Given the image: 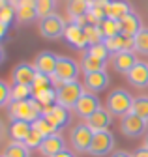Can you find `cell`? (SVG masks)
<instances>
[{"label":"cell","instance_id":"1","mask_svg":"<svg viewBox=\"0 0 148 157\" xmlns=\"http://www.w3.org/2000/svg\"><path fill=\"white\" fill-rule=\"evenodd\" d=\"M10 109V118L13 120H25V122H36L40 116H43V107L38 103L36 97H30V99L25 101H10L8 105Z\"/></svg>","mask_w":148,"mask_h":157},{"label":"cell","instance_id":"2","mask_svg":"<svg viewBox=\"0 0 148 157\" xmlns=\"http://www.w3.org/2000/svg\"><path fill=\"white\" fill-rule=\"evenodd\" d=\"M133 99H135V97L129 94L127 90H124V88H115L113 92L109 94V97H107V107H105V109L113 114V116L124 118V116H127L129 112H131Z\"/></svg>","mask_w":148,"mask_h":157},{"label":"cell","instance_id":"3","mask_svg":"<svg viewBox=\"0 0 148 157\" xmlns=\"http://www.w3.org/2000/svg\"><path fill=\"white\" fill-rule=\"evenodd\" d=\"M79 67L77 62L73 58H68V56H58V64H56V69L53 73V86L56 88L64 82H71V81H77L79 78Z\"/></svg>","mask_w":148,"mask_h":157},{"label":"cell","instance_id":"4","mask_svg":"<svg viewBox=\"0 0 148 157\" xmlns=\"http://www.w3.org/2000/svg\"><path fill=\"white\" fill-rule=\"evenodd\" d=\"M84 94V84L79 81H71L56 86V105H62L66 109H75L77 101Z\"/></svg>","mask_w":148,"mask_h":157},{"label":"cell","instance_id":"5","mask_svg":"<svg viewBox=\"0 0 148 157\" xmlns=\"http://www.w3.org/2000/svg\"><path fill=\"white\" fill-rule=\"evenodd\" d=\"M66 28H68L66 19H62L58 13H53V15H47V17L40 19V34L45 39H58V37H62Z\"/></svg>","mask_w":148,"mask_h":157},{"label":"cell","instance_id":"6","mask_svg":"<svg viewBox=\"0 0 148 157\" xmlns=\"http://www.w3.org/2000/svg\"><path fill=\"white\" fill-rule=\"evenodd\" d=\"M92 139H94V131H92L86 124L75 125V127L71 129V133H69V142H71L73 150L81 151V153H88Z\"/></svg>","mask_w":148,"mask_h":157},{"label":"cell","instance_id":"7","mask_svg":"<svg viewBox=\"0 0 148 157\" xmlns=\"http://www.w3.org/2000/svg\"><path fill=\"white\" fill-rule=\"evenodd\" d=\"M113 150H115V135L111 133L109 129L94 133V139H92V144H90V150H88L90 155L105 157L107 153H111Z\"/></svg>","mask_w":148,"mask_h":157},{"label":"cell","instance_id":"8","mask_svg":"<svg viewBox=\"0 0 148 157\" xmlns=\"http://www.w3.org/2000/svg\"><path fill=\"white\" fill-rule=\"evenodd\" d=\"M120 129L126 136H129V139H137V136L144 135L146 129H148V122L144 120V118L129 112L127 116L122 118V124H120Z\"/></svg>","mask_w":148,"mask_h":157},{"label":"cell","instance_id":"9","mask_svg":"<svg viewBox=\"0 0 148 157\" xmlns=\"http://www.w3.org/2000/svg\"><path fill=\"white\" fill-rule=\"evenodd\" d=\"M101 109V103H99V97L96 95V94H92V92H84L83 95H81V99L77 101V105H75V114L79 116V118H84V120H88V118L94 114V112H98Z\"/></svg>","mask_w":148,"mask_h":157},{"label":"cell","instance_id":"10","mask_svg":"<svg viewBox=\"0 0 148 157\" xmlns=\"http://www.w3.org/2000/svg\"><path fill=\"white\" fill-rule=\"evenodd\" d=\"M43 116L47 118L49 122H53L58 129H64L69 122H71V114H69V109L62 107V105H49V107H43Z\"/></svg>","mask_w":148,"mask_h":157},{"label":"cell","instance_id":"11","mask_svg":"<svg viewBox=\"0 0 148 157\" xmlns=\"http://www.w3.org/2000/svg\"><path fill=\"white\" fill-rule=\"evenodd\" d=\"M64 39L73 47V49H79V51H86L88 49V37L84 34V28L77 26V25H68L66 32H64Z\"/></svg>","mask_w":148,"mask_h":157},{"label":"cell","instance_id":"12","mask_svg":"<svg viewBox=\"0 0 148 157\" xmlns=\"http://www.w3.org/2000/svg\"><path fill=\"white\" fill-rule=\"evenodd\" d=\"M56 64H58V56L51 52V51H41L34 60V67L38 73H43V75H49L53 77L54 69H56Z\"/></svg>","mask_w":148,"mask_h":157},{"label":"cell","instance_id":"13","mask_svg":"<svg viewBox=\"0 0 148 157\" xmlns=\"http://www.w3.org/2000/svg\"><path fill=\"white\" fill-rule=\"evenodd\" d=\"M36 75H38V71H36L34 64L23 62V64H19V66L13 67V71H11V81H13V84H30L32 86Z\"/></svg>","mask_w":148,"mask_h":157},{"label":"cell","instance_id":"14","mask_svg":"<svg viewBox=\"0 0 148 157\" xmlns=\"http://www.w3.org/2000/svg\"><path fill=\"white\" fill-rule=\"evenodd\" d=\"M113 56V66L118 73H124L127 75L129 69H131L139 60H137V56L133 51H120V52H115V54H111Z\"/></svg>","mask_w":148,"mask_h":157},{"label":"cell","instance_id":"15","mask_svg":"<svg viewBox=\"0 0 148 157\" xmlns=\"http://www.w3.org/2000/svg\"><path fill=\"white\" fill-rule=\"evenodd\" d=\"M38 17L36 0H17L15 4V19L19 23H30Z\"/></svg>","mask_w":148,"mask_h":157},{"label":"cell","instance_id":"16","mask_svg":"<svg viewBox=\"0 0 148 157\" xmlns=\"http://www.w3.org/2000/svg\"><path fill=\"white\" fill-rule=\"evenodd\" d=\"M111 124H113V114H111L107 109H99L98 112H94L88 120H86V125L94 131V133H98V131H107L109 127H111Z\"/></svg>","mask_w":148,"mask_h":157},{"label":"cell","instance_id":"17","mask_svg":"<svg viewBox=\"0 0 148 157\" xmlns=\"http://www.w3.org/2000/svg\"><path fill=\"white\" fill-rule=\"evenodd\" d=\"M109 86V75L107 71H96V73H88L84 75V88L92 94H99L107 90Z\"/></svg>","mask_w":148,"mask_h":157},{"label":"cell","instance_id":"18","mask_svg":"<svg viewBox=\"0 0 148 157\" xmlns=\"http://www.w3.org/2000/svg\"><path fill=\"white\" fill-rule=\"evenodd\" d=\"M126 77H127L129 84H133L137 88H146L148 86V64L139 60L131 69H129V73Z\"/></svg>","mask_w":148,"mask_h":157},{"label":"cell","instance_id":"19","mask_svg":"<svg viewBox=\"0 0 148 157\" xmlns=\"http://www.w3.org/2000/svg\"><path fill=\"white\" fill-rule=\"evenodd\" d=\"M120 34L122 36H129V37H135L144 26H142V23H141V17L135 13V11H131V13H127L124 19H120Z\"/></svg>","mask_w":148,"mask_h":157},{"label":"cell","instance_id":"20","mask_svg":"<svg viewBox=\"0 0 148 157\" xmlns=\"http://www.w3.org/2000/svg\"><path fill=\"white\" fill-rule=\"evenodd\" d=\"M62 150H66V140H64V136L60 133L45 136V140H43V144L40 148V151H41L43 157H53V155L60 153Z\"/></svg>","mask_w":148,"mask_h":157},{"label":"cell","instance_id":"21","mask_svg":"<svg viewBox=\"0 0 148 157\" xmlns=\"http://www.w3.org/2000/svg\"><path fill=\"white\" fill-rule=\"evenodd\" d=\"M133 8L127 0H111L109 4V17L107 19H115V21H120L124 19L127 13H131Z\"/></svg>","mask_w":148,"mask_h":157},{"label":"cell","instance_id":"22","mask_svg":"<svg viewBox=\"0 0 148 157\" xmlns=\"http://www.w3.org/2000/svg\"><path fill=\"white\" fill-rule=\"evenodd\" d=\"M32 131V124L30 122H25V120H13L11 125H10V135L13 140H19V142H25V139L28 136V133Z\"/></svg>","mask_w":148,"mask_h":157},{"label":"cell","instance_id":"23","mask_svg":"<svg viewBox=\"0 0 148 157\" xmlns=\"http://www.w3.org/2000/svg\"><path fill=\"white\" fill-rule=\"evenodd\" d=\"M79 66H81V69H83L84 75L96 73V71H105V62L99 60V58H96V56H92V54H88V52L83 54V60H81Z\"/></svg>","mask_w":148,"mask_h":157},{"label":"cell","instance_id":"24","mask_svg":"<svg viewBox=\"0 0 148 157\" xmlns=\"http://www.w3.org/2000/svg\"><path fill=\"white\" fill-rule=\"evenodd\" d=\"M34 97L38 99V103L41 107H49L56 103V88L54 86H47L41 90H34Z\"/></svg>","mask_w":148,"mask_h":157},{"label":"cell","instance_id":"25","mask_svg":"<svg viewBox=\"0 0 148 157\" xmlns=\"http://www.w3.org/2000/svg\"><path fill=\"white\" fill-rule=\"evenodd\" d=\"M90 11V6L84 0H68V13L71 19H79V17H86Z\"/></svg>","mask_w":148,"mask_h":157},{"label":"cell","instance_id":"26","mask_svg":"<svg viewBox=\"0 0 148 157\" xmlns=\"http://www.w3.org/2000/svg\"><path fill=\"white\" fill-rule=\"evenodd\" d=\"M4 157H30V150L25 146V142L11 140L4 148Z\"/></svg>","mask_w":148,"mask_h":157},{"label":"cell","instance_id":"27","mask_svg":"<svg viewBox=\"0 0 148 157\" xmlns=\"http://www.w3.org/2000/svg\"><path fill=\"white\" fill-rule=\"evenodd\" d=\"M32 127L36 129V131H40L43 136H51V135H56L60 129L56 127V125H54L53 122H49L47 120V118L45 116H40L38 118V120H36V122H32Z\"/></svg>","mask_w":148,"mask_h":157},{"label":"cell","instance_id":"28","mask_svg":"<svg viewBox=\"0 0 148 157\" xmlns=\"http://www.w3.org/2000/svg\"><path fill=\"white\" fill-rule=\"evenodd\" d=\"M34 97V88L30 84H13L11 86V101H25Z\"/></svg>","mask_w":148,"mask_h":157},{"label":"cell","instance_id":"29","mask_svg":"<svg viewBox=\"0 0 148 157\" xmlns=\"http://www.w3.org/2000/svg\"><path fill=\"white\" fill-rule=\"evenodd\" d=\"M109 4H111V0H98L96 4L90 6V13L94 15L99 23H103L109 17Z\"/></svg>","mask_w":148,"mask_h":157},{"label":"cell","instance_id":"30","mask_svg":"<svg viewBox=\"0 0 148 157\" xmlns=\"http://www.w3.org/2000/svg\"><path fill=\"white\" fill-rule=\"evenodd\" d=\"M131 112L144 118L148 122V95H141V97H135L133 99V107H131Z\"/></svg>","mask_w":148,"mask_h":157},{"label":"cell","instance_id":"31","mask_svg":"<svg viewBox=\"0 0 148 157\" xmlns=\"http://www.w3.org/2000/svg\"><path fill=\"white\" fill-rule=\"evenodd\" d=\"M109 49L111 54H115V52H120V51H126V36H115V37H105V41H103Z\"/></svg>","mask_w":148,"mask_h":157},{"label":"cell","instance_id":"32","mask_svg":"<svg viewBox=\"0 0 148 157\" xmlns=\"http://www.w3.org/2000/svg\"><path fill=\"white\" fill-rule=\"evenodd\" d=\"M43 140H45V136L40 133V131H36L34 127H32V131L28 133V136L25 139V146L32 151V150H40L41 148V144H43Z\"/></svg>","mask_w":148,"mask_h":157},{"label":"cell","instance_id":"33","mask_svg":"<svg viewBox=\"0 0 148 157\" xmlns=\"http://www.w3.org/2000/svg\"><path fill=\"white\" fill-rule=\"evenodd\" d=\"M36 8H38V17L43 19V17L54 13V10H56V0H36Z\"/></svg>","mask_w":148,"mask_h":157},{"label":"cell","instance_id":"34","mask_svg":"<svg viewBox=\"0 0 148 157\" xmlns=\"http://www.w3.org/2000/svg\"><path fill=\"white\" fill-rule=\"evenodd\" d=\"M101 30H103V36L105 37L120 36V23L115 21V19H105V21L101 23Z\"/></svg>","mask_w":148,"mask_h":157},{"label":"cell","instance_id":"35","mask_svg":"<svg viewBox=\"0 0 148 157\" xmlns=\"http://www.w3.org/2000/svg\"><path fill=\"white\" fill-rule=\"evenodd\" d=\"M135 52H141V54L148 56V28H142L135 36Z\"/></svg>","mask_w":148,"mask_h":157},{"label":"cell","instance_id":"36","mask_svg":"<svg viewBox=\"0 0 148 157\" xmlns=\"http://www.w3.org/2000/svg\"><path fill=\"white\" fill-rule=\"evenodd\" d=\"M84 52H88V54H92V56L99 58V60H103V62H107V58H109V54H111L105 43H96V45H90Z\"/></svg>","mask_w":148,"mask_h":157},{"label":"cell","instance_id":"37","mask_svg":"<svg viewBox=\"0 0 148 157\" xmlns=\"http://www.w3.org/2000/svg\"><path fill=\"white\" fill-rule=\"evenodd\" d=\"M10 101H11V86L0 78V109L10 105Z\"/></svg>","mask_w":148,"mask_h":157},{"label":"cell","instance_id":"38","mask_svg":"<svg viewBox=\"0 0 148 157\" xmlns=\"http://www.w3.org/2000/svg\"><path fill=\"white\" fill-rule=\"evenodd\" d=\"M47 86H53V78L49 75H43V73H38L32 82V88L34 90H41V88H47Z\"/></svg>","mask_w":148,"mask_h":157},{"label":"cell","instance_id":"39","mask_svg":"<svg viewBox=\"0 0 148 157\" xmlns=\"http://www.w3.org/2000/svg\"><path fill=\"white\" fill-rule=\"evenodd\" d=\"M15 19V8H11V6H6L2 11H0V21H2L4 25H8L10 26V23Z\"/></svg>","mask_w":148,"mask_h":157},{"label":"cell","instance_id":"40","mask_svg":"<svg viewBox=\"0 0 148 157\" xmlns=\"http://www.w3.org/2000/svg\"><path fill=\"white\" fill-rule=\"evenodd\" d=\"M133 157H148V148L146 146H141L133 151Z\"/></svg>","mask_w":148,"mask_h":157},{"label":"cell","instance_id":"41","mask_svg":"<svg viewBox=\"0 0 148 157\" xmlns=\"http://www.w3.org/2000/svg\"><path fill=\"white\" fill-rule=\"evenodd\" d=\"M111 157H133V153H129V151H124V150H118V151H115Z\"/></svg>","mask_w":148,"mask_h":157},{"label":"cell","instance_id":"42","mask_svg":"<svg viewBox=\"0 0 148 157\" xmlns=\"http://www.w3.org/2000/svg\"><path fill=\"white\" fill-rule=\"evenodd\" d=\"M53 157H75V153H73V151H69V150H62L60 153L53 155Z\"/></svg>","mask_w":148,"mask_h":157},{"label":"cell","instance_id":"43","mask_svg":"<svg viewBox=\"0 0 148 157\" xmlns=\"http://www.w3.org/2000/svg\"><path fill=\"white\" fill-rule=\"evenodd\" d=\"M6 32H8V25H4L2 21H0V39L6 36Z\"/></svg>","mask_w":148,"mask_h":157},{"label":"cell","instance_id":"44","mask_svg":"<svg viewBox=\"0 0 148 157\" xmlns=\"http://www.w3.org/2000/svg\"><path fill=\"white\" fill-rule=\"evenodd\" d=\"M6 60V54H4V49H2V45H0V64H2Z\"/></svg>","mask_w":148,"mask_h":157},{"label":"cell","instance_id":"45","mask_svg":"<svg viewBox=\"0 0 148 157\" xmlns=\"http://www.w3.org/2000/svg\"><path fill=\"white\" fill-rule=\"evenodd\" d=\"M6 6H8V0H0V11H2Z\"/></svg>","mask_w":148,"mask_h":157},{"label":"cell","instance_id":"46","mask_svg":"<svg viewBox=\"0 0 148 157\" xmlns=\"http://www.w3.org/2000/svg\"><path fill=\"white\" fill-rule=\"evenodd\" d=\"M84 2H86L88 6H92V4H96V2H98V0H84Z\"/></svg>","mask_w":148,"mask_h":157},{"label":"cell","instance_id":"47","mask_svg":"<svg viewBox=\"0 0 148 157\" xmlns=\"http://www.w3.org/2000/svg\"><path fill=\"white\" fill-rule=\"evenodd\" d=\"M144 146L148 148V131H146V135H144Z\"/></svg>","mask_w":148,"mask_h":157},{"label":"cell","instance_id":"48","mask_svg":"<svg viewBox=\"0 0 148 157\" xmlns=\"http://www.w3.org/2000/svg\"><path fill=\"white\" fill-rule=\"evenodd\" d=\"M0 157H4V155H0Z\"/></svg>","mask_w":148,"mask_h":157}]
</instances>
